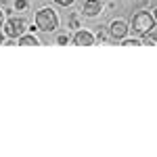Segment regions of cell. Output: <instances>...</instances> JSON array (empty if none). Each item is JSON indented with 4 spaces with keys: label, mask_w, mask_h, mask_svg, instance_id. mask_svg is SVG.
<instances>
[{
    "label": "cell",
    "mask_w": 157,
    "mask_h": 157,
    "mask_svg": "<svg viewBox=\"0 0 157 157\" xmlns=\"http://www.w3.org/2000/svg\"><path fill=\"white\" fill-rule=\"evenodd\" d=\"M36 27L42 32H52L59 27V17L52 9H40L36 13Z\"/></svg>",
    "instance_id": "obj_1"
},
{
    "label": "cell",
    "mask_w": 157,
    "mask_h": 157,
    "mask_svg": "<svg viewBox=\"0 0 157 157\" xmlns=\"http://www.w3.org/2000/svg\"><path fill=\"white\" fill-rule=\"evenodd\" d=\"M128 25H126V21H121V19H115L113 23H111V27H109V36L113 38V40H124L126 38V34H128Z\"/></svg>",
    "instance_id": "obj_4"
},
{
    "label": "cell",
    "mask_w": 157,
    "mask_h": 157,
    "mask_svg": "<svg viewBox=\"0 0 157 157\" xmlns=\"http://www.w3.org/2000/svg\"><path fill=\"white\" fill-rule=\"evenodd\" d=\"M153 17H155V21H157V9H155V15H153Z\"/></svg>",
    "instance_id": "obj_17"
},
{
    "label": "cell",
    "mask_w": 157,
    "mask_h": 157,
    "mask_svg": "<svg viewBox=\"0 0 157 157\" xmlns=\"http://www.w3.org/2000/svg\"><path fill=\"white\" fill-rule=\"evenodd\" d=\"M73 42H75L78 46H92V44H94V36H92L90 32H86V29H80V32H75Z\"/></svg>",
    "instance_id": "obj_6"
},
{
    "label": "cell",
    "mask_w": 157,
    "mask_h": 157,
    "mask_svg": "<svg viewBox=\"0 0 157 157\" xmlns=\"http://www.w3.org/2000/svg\"><path fill=\"white\" fill-rule=\"evenodd\" d=\"M0 25H2V11H0Z\"/></svg>",
    "instance_id": "obj_16"
},
{
    "label": "cell",
    "mask_w": 157,
    "mask_h": 157,
    "mask_svg": "<svg viewBox=\"0 0 157 157\" xmlns=\"http://www.w3.org/2000/svg\"><path fill=\"white\" fill-rule=\"evenodd\" d=\"M130 29H134L136 34H147L151 27H155V17H151V13H147V11H138L136 15L132 17V21H130Z\"/></svg>",
    "instance_id": "obj_2"
},
{
    "label": "cell",
    "mask_w": 157,
    "mask_h": 157,
    "mask_svg": "<svg viewBox=\"0 0 157 157\" xmlns=\"http://www.w3.org/2000/svg\"><path fill=\"white\" fill-rule=\"evenodd\" d=\"M121 44H124V46H138L140 42H138V40H124Z\"/></svg>",
    "instance_id": "obj_13"
},
{
    "label": "cell",
    "mask_w": 157,
    "mask_h": 157,
    "mask_svg": "<svg viewBox=\"0 0 157 157\" xmlns=\"http://www.w3.org/2000/svg\"><path fill=\"white\" fill-rule=\"evenodd\" d=\"M57 4H61V6H69V4H73V0H55Z\"/></svg>",
    "instance_id": "obj_14"
},
{
    "label": "cell",
    "mask_w": 157,
    "mask_h": 157,
    "mask_svg": "<svg viewBox=\"0 0 157 157\" xmlns=\"http://www.w3.org/2000/svg\"><path fill=\"white\" fill-rule=\"evenodd\" d=\"M69 27H78V15H69Z\"/></svg>",
    "instance_id": "obj_11"
},
{
    "label": "cell",
    "mask_w": 157,
    "mask_h": 157,
    "mask_svg": "<svg viewBox=\"0 0 157 157\" xmlns=\"http://www.w3.org/2000/svg\"><path fill=\"white\" fill-rule=\"evenodd\" d=\"M2 42H4V34L0 32V44H2Z\"/></svg>",
    "instance_id": "obj_15"
},
{
    "label": "cell",
    "mask_w": 157,
    "mask_h": 157,
    "mask_svg": "<svg viewBox=\"0 0 157 157\" xmlns=\"http://www.w3.org/2000/svg\"><path fill=\"white\" fill-rule=\"evenodd\" d=\"M15 6L19 11H23V9H27V0H15Z\"/></svg>",
    "instance_id": "obj_10"
},
{
    "label": "cell",
    "mask_w": 157,
    "mask_h": 157,
    "mask_svg": "<svg viewBox=\"0 0 157 157\" xmlns=\"http://www.w3.org/2000/svg\"><path fill=\"white\" fill-rule=\"evenodd\" d=\"M143 42L145 44H157V27H151L147 34H143Z\"/></svg>",
    "instance_id": "obj_7"
},
{
    "label": "cell",
    "mask_w": 157,
    "mask_h": 157,
    "mask_svg": "<svg viewBox=\"0 0 157 157\" xmlns=\"http://www.w3.org/2000/svg\"><path fill=\"white\" fill-rule=\"evenodd\" d=\"M57 42H59V44H67V42H69V36H67V34H61V36L57 38Z\"/></svg>",
    "instance_id": "obj_12"
},
{
    "label": "cell",
    "mask_w": 157,
    "mask_h": 157,
    "mask_svg": "<svg viewBox=\"0 0 157 157\" xmlns=\"http://www.w3.org/2000/svg\"><path fill=\"white\" fill-rule=\"evenodd\" d=\"M19 44H21V46H36L40 42H38L36 36H19Z\"/></svg>",
    "instance_id": "obj_8"
},
{
    "label": "cell",
    "mask_w": 157,
    "mask_h": 157,
    "mask_svg": "<svg viewBox=\"0 0 157 157\" xmlns=\"http://www.w3.org/2000/svg\"><path fill=\"white\" fill-rule=\"evenodd\" d=\"M101 9H103L101 0H86L84 4H82V15H86V17H94V15L101 13Z\"/></svg>",
    "instance_id": "obj_5"
},
{
    "label": "cell",
    "mask_w": 157,
    "mask_h": 157,
    "mask_svg": "<svg viewBox=\"0 0 157 157\" xmlns=\"http://www.w3.org/2000/svg\"><path fill=\"white\" fill-rule=\"evenodd\" d=\"M107 32H105V27H103V25H98V34H97V40L98 42H107Z\"/></svg>",
    "instance_id": "obj_9"
},
{
    "label": "cell",
    "mask_w": 157,
    "mask_h": 157,
    "mask_svg": "<svg viewBox=\"0 0 157 157\" xmlns=\"http://www.w3.org/2000/svg\"><path fill=\"white\" fill-rule=\"evenodd\" d=\"M0 2H2V4H4V2H6V0H0Z\"/></svg>",
    "instance_id": "obj_18"
},
{
    "label": "cell",
    "mask_w": 157,
    "mask_h": 157,
    "mask_svg": "<svg viewBox=\"0 0 157 157\" xmlns=\"http://www.w3.org/2000/svg\"><path fill=\"white\" fill-rule=\"evenodd\" d=\"M23 32H25V19H21V17H11L6 21L4 34L9 38H19V36H23Z\"/></svg>",
    "instance_id": "obj_3"
}]
</instances>
